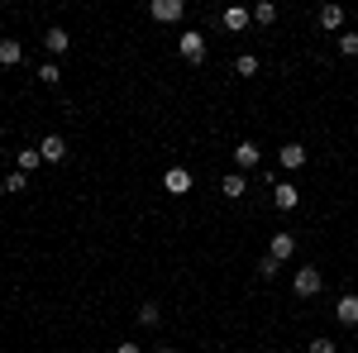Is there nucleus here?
<instances>
[{"label": "nucleus", "instance_id": "obj_2", "mask_svg": "<svg viewBox=\"0 0 358 353\" xmlns=\"http://www.w3.org/2000/svg\"><path fill=\"white\" fill-rule=\"evenodd\" d=\"M177 48H182V57H187L192 67H201V62H206V34H201V29H182Z\"/></svg>", "mask_w": 358, "mask_h": 353}, {"label": "nucleus", "instance_id": "obj_21", "mask_svg": "<svg viewBox=\"0 0 358 353\" xmlns=\"http://www.w3.org/2000/svg\"><path fill=\"white\" fill-rule=\"evenodd\" d=\"M277 272H282V263H277L273 253H263V258H258V277H277Z\"/></svg>", "mask_w": 358, "mask_h": 353}, {"label": "nucleus", "instance_id": "obj_14", "mask_svg": "<svg viewBox=\"0 0 358 353\" xmlns=\"http://www.w3.org/2000/svg\"><path fill=\"white\" fill-rule=\"evenodd\" d=\"M20 57H24L20 38H0V67H20Z\"/></svg>", "mask_w": 358, "mask_h": 353}, {"label": "nucleus", "instance_id": "obj_15", "mask_svg": "<svg viewBox=\"0 0 358 353\" xmlns=\"http://www.w3.org/2000/svg\"><path fill=\"white\" fill-rule=\"evenodd\" d=\"M282 167H287V172L306 167V148H301V143H282Z\"/></svg>", "mask_w": 358, "mask_h": 353}, {"label": "nucleus", "instance_id": "obj_26", "mask_svg": "<svg viewBox=\"0 0 358 353\" xmlns=\"http://www.w3.org/2000/svg\"><path fill=\"white\" fill-rule=\"evenodd\" d=\"M115 353H143L138 344H115Z\"/></svg>", "mask_w": 358, "mask_h": 353}, {"label": "nucleus", "instance_id": "obj_20", "mask_svg": "<svg viewBox=\"0 0 358 353\" xmlns=\"http://www.w3.org/2000/svg\"><path fill=\"white\" fill-rule=\"evenodd\" d=\"M38 82H43V86H57V82H62V67H57V62H43V67H38Z\"/></svg>", "mask_w": 358, "mask_h": 353}, {"label": "nucleus", "instance_id": "obj_12", "mask_svg": "<svg viewBox=\"0 0 358 353\" xmlns=\"http://www.w3.org/2000/svg\"><path fill=\"white\" fill-rule=\"evenodd\" d=\"M234 163H239V172H248V167L263 163V153H258V143H253V138H244V143L234 148Z\"/></svg>", "mask_w": 358, "mask_h": 353}, {"label": "nucleus", "instance_id": "obj_22", "mask_svg": "<svg viewBox=\"0 0 358 353\" xmlns=\"http://www.w3.org/2000/svg\"><path fill=\"white\" fill-rule=\"evenodd\" d=\"M24 187H29V177H24V172H20V167H15V172L5 177V187H0V191H24Z\"/></svg>", "mask_w": 358, "mask_h": 353}, {"label": "nucleus", "instance_id": "obj_10", "mask_svg": "<svg viewBox=\"0 0 358 353\" xmlns=\"http://www.w3.org/2000/svg\"><path fill=\"white\" fill-rule=\"evenodd\" d=\"M220 24L229 29V34H239V29H248V24H253V10H244V5H229V10L220 15Z\"/></svg>", "mask_w": 358, "mask_h": 353}, {"label": "nucleus", "instance_id": "obj_3", "mask_svg": "<svg viewBox=\"0 0 358 353\" xmlns=\"http://www.w3.org/2000/svg\"><path fill=\"white\" fill-rule=\"evenodd\" d=\"M273 206L282 210V215L296 210V206H301V187H296V182H277V187H273Z\"/></svg>", "mask_w": 358, "mask_h": 353}, {"label": "nucleus", "instance_id": "obj_25", "mask_svg": "<svg viewBox=\"0 0 358 353\" xmlns=\"http://www.w3.org/2000/svg\"><path fill=\"white\" fill-rule=\"evenodd\" d=\"M258 182H263V187H277V182H282V177H277L273 167H258Z\"/></svg>", "mask_w": 358, "mask_h": 353}, {"label": "nucleus", "instance_id": "obj_16", "mask_svg": "<svg viewBox=\"0 0 358 353\" xmlns=\"http://www.w3.org/2000/svg\"><path fill=\"white\" fill-rule=\"evenodd\" d=\"M158 320H163L158 301H143V305H138V325H143V329H158Z\"/></svg>", "mask_w": 358, "mask_h": 353}, {"label": "nucleus", "instance_id": "obj_17", "mask_svg": "<svg viewBox=\"0 0 358 353\" xmlns=\"http://www.w3.org/2000/svg\"><path fill=\"white\" fill-rule=\"evenodd\" d=\"M38 163H43V153H38V148H20V153H15V167H20L24 177H29V172H34Z\"/></svg>", "mask_w": 358, "mask_h": 353}, {"label": "nucleus", "instance_id": "obj_28", "mask_svg": "<svg viewBox=\"0 0 358 353\" xmlns=\"http://www.w3.org/2000/svg\"><path fill=\"white\" fill-rule=\"evenodd\" d=\"M263 353H282V349H263Z\"/></svg>", "mask_w": 358, "mask_h": 353}, {"label": "nucleus", "instance_id": "obj_18", "mask_svg": "<svg viewBox=\"0 0 358 353\" xmlns=\"http://www.w3.org/2000/svg\"><path fill=\"white\" fill-rule=\"evenodd\" d=\"M258 67H263L258 53H239V57H234V72H239V77H258Z\"/></svg>", "mask_w": 358, "mask_h": 353}, {"label": "nucleus", "instance_id": "obj_9", "mask_svg": "<svg viewBox=\"0 0 358 353\" xmlns=\"http://www.w3.org/2000/svg\"><path fill=\"white\" fill-rule=\"evenodd\" d=\"M43 48H48V53H53V62H57V57H62V53H67V48H72V34H67V29H48V34H43Z\"/></svg>", "mask_w": 358, "mask_h": 353}, {"label": "nucleus", "instance_id": "obj_6", "mask_svg": "<svg viewBox=\"0 0 358 353\" xmlns=\"http://www.w3.org/2000/svg\"><path fill=\"white\" fill-rule=\"evenodd\" d=\"M268 253H273L277 263H292V258H296V234H287V229H282V234H273Z\"/></svg>", "mask_w": 358, "mask_h": 353}, {"label": "nucleus", "instance_id": "obj_5", "mask_svg": "<svg viewBox=\"0 0 358 353\" xmlns=\"http://www.w3.org/2000/svg\"><path fill=\"white\" fill-rule=\"evenodd\" d=\"M163 187H167V196H187V191H192V172H187V167H167Z\"/></svg>", "mask_w": 358, "mask_h": 353}, {"label": "nucleus", "instance_id": "obj_7", "mask_svg": "<svg viewBox=\"0 0 358 353\" xmlns=\"http://www.w3.org/2000/svg\"><path fill=\"white\" fill-rule=\"evenodd\" d=\"M334 320H339V325H349V329L358 325V296H354V291H344V296L334 301Z\"/></svg>", "mask_w": 358, "mask_h": 353}, {"label": "nucleus", "instance_id": "obj_19", "mask_svg": "<svg viewBox=\"0 0 358 353\" xmlns=\"http://www.w3.org/2000/svg\"><path fill=\"white\" fill-rule=\"evenodd\" d=\"M253 24H277V5L273 0H258V5H253Z\"/></svg>", "mask_w": 358, "mask_h": 353}, {"label": "nucleus", "instance_id": "obj_24", "mask_svg": "<svg viewBox=\"0 0 358 353\" xmlns=\"http://www.w3.org/2000/svg\"><path fill=\"white\" fill-rule=\"evenodd\" d=\"M306 353H334V339L320 334V339H310V344H306Z\"/></svg>", "mask_w": 358, "mask_h": 353}, {"label": "nucleus", "instance_id": "obj_27", "mask_svg": "<svg viewBox=\"0 0 358 353\" xmlns=\"http://www.w3.org/2000/svg\"><path fill=\"white\" fill-rule=\"evenodd\" d=\"M158 353H182V349H167V344H163V349H158Z\"/></svg>", "mask_w": 358, "mask_h": 353}, {"label": "nucleus", "instance_id": "obj_13", "mask_svg": "<svg viewBox=\"0 0 358 353\" xmlns=\"http://www.w3.org/2000/svg\"><path fill=\"white\" fill-rule=\"evenodd\" d=\"M220 196H224V201H244V196H248V182H244V172H229V177L220 182Z\"/></svg>", "mask_w": 358, "mask_h": 353}, {"label": "nucleus", "instance_id": "obj_11", "mask_svg": "<svg viewBox=\"0 0 358 353\" xmlns=\"http://www.w3.org/2000/svg\"><path fill=\"white\" fill-rule=\"evenodd\" d=\"M315 24L325 29V34H339V29H344V10H339V5H320Z\"/></svg>", "mask_w": 358, "mask_h": 353}, {"label": "nucleus", "instance_id": "obj_4", "mask_svg": "<svg viewBox=\"0 0 358 353\" xmlns=\"http://www.w3.org/2000/svg\"><path fill=\"white\" fill-rule=\"evenodd\" d=\"M148 15H153L158 24H177V20L187 15V5H182V0H153V5H148Z\"/></svg>", "mask_w": 358, "mask_h": 353}, {"label": "nucleus", "instance_id": "obj_1", "mask_svg": "<svg viewBox=\"0 0 358 353\" xmlns=\"http://www.w3.org/2000/svg\"><path fill=\"white\" fill-rule=\"evenodd\" d=\"M320 287H325V272L320 268H296V277H292V291L296 296H320Z\"/></svg>", "mask_w": 358, "mask_h": 353}, {"label": "nucleus", "instance_id": "obj_8", "mask_svg": "<svg viewBox=\"0 0 358 353\" xmlns=\"http://www.w3.org/2000/svg\"><path fill=\"white\" fill-rule=\"evenodd\" d=\"M38 153H43V163H48V167H57L62 158H67V138H62V134H48L43 143H38Z\"/></svg>", "mask_w": 358, "mask_h": 353}, {"label": "nucleus", "instance_id": "obj_23", "mask_svg": "<svg viewBox=\"0 0 358 353\" xmlns=\"http://www.w3.org/2000/svg\"><path fill=\"white\" fill-rule=\"evenodd\" d=\"M339 53H344V57H358V34H339Z\"/></svg>", "mask_w": 358, "mask_h": 353}]
</instances>
